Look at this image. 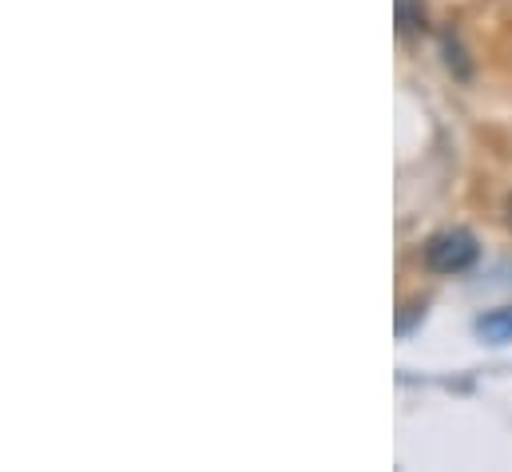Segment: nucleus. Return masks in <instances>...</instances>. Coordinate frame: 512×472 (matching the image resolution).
Here are the masks:
<instances>
[{"label":"nucleus","mask_w":512,"mask_h":472,"mask_svg":"<svg viewBox=\"0 0 512 472\" xmlns=\"http://www.w3.org/2000/svg\"><path fill=\"white\" fill-rule=\"evenodd\" d=\"M477 258H481V242L473 231H461V227L441 231L425 242V266L433 274H465Z\"/></svg>","instance_id":"obj_1"},{"label":"nucleus","mask_w":512,"mask_h":472,"mask_svg":"<svg viewBox=\"0 0 512 472\" xmlns=\"http://www.w3.org/2000/svg\"><path fill=\"white\" fill-rule=\"evenodd\" d=\"M477 338L489 342V346H509L512 342V306H501V310H489L477 318Z\"/></svg>","instance_id":"obj_2"},{"label":"nucleus","mask_w":512,"mask_h":472,"mask_svg":"<svg viewBox=\"0 0 512 472\" xmlns=\"http://www.w3.org/2000/svg\"><path fill=\"white\" fill-rule=\"evenodd\" d=\"M425 314V306H405V314L397 318V334H409V326H413V318H421Z\"/></svg>","instance_id":"obj_3"}]
</instances>
